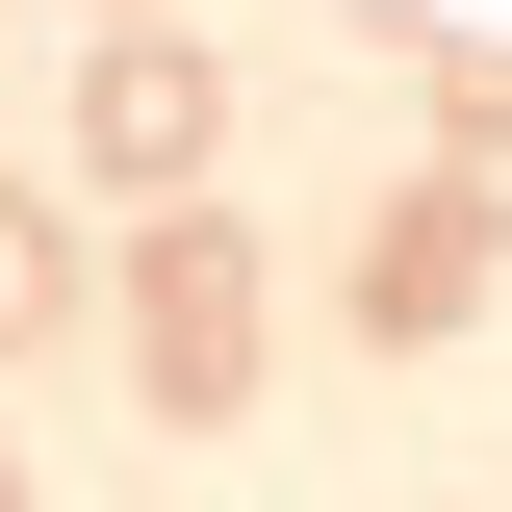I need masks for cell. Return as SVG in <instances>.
<instances>
[{"label":"cell","instance_id":"obj_2","mask_svg":"<svg viewBox=\"0 0 512 512\" xmlns=\"http://www.w3.org/2000/svg\"><path fill=\"white\" fill-rule=\"evenodd\" d=\"M487 256H512V180H487V154H436V180L359 231V333H384V359H410V333H461V308H487Z\"/></svg>","mask_w":512,"mask_h":512},{"label":"cell","instance_id":"obj_1","mask_svg":"<svg viewBox=\"0 0 512 512\" xmlns=\"http://www.w3.org/2000/svg\"><path fill=\"white\" fill-rule=\"evenodd\" d=\"M128 359H154V410H256V231L231 205H154V231H128Z\"/></svg>","mask_w":512,"mask_h":512},{"label":"cell","instance_id":"obj_5","mask_svg":"<svg viewBox=\"0 0 512 512\" xmlns=\"http://www.w3.org/2000/svg\"><path fill=\"white\" fill-rule=\"evenodd\" d=\"M0 512H26V461H0Z\"/></svg>","mask_w":512,"mask_h":512},{"label":"cell","instance_id":"obj_3","mask_svg":"<svg viewBox=\"0 0 512 512\" xmlns=\"http://www.w3.org/2000/svg\"><path fill=\"white\" fill-rule=\"evenodd\" d=\"M77 154H103V180H154V205L205 180V52H180V26H103V77H77Z\"/></svg>","mask_w":512,"mask_h":512},{"label":"cell","instance_id":"obj_4","mask_svg":"<svg viewBox=\"0 0 512 512\" xmlns=\"http://www.w3.org/2000/svg\"><path fill=\"white\" fill-rule=\"evenodd\" d=\"M77 308V231H52V205H0V333H52Z\"/></svg>","mask_w":512,"mask_h":512}]
</instances>
